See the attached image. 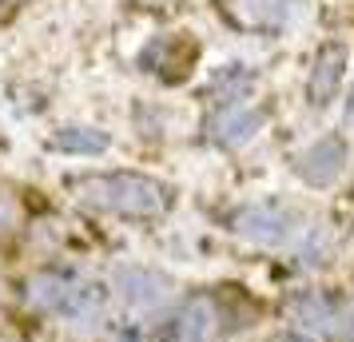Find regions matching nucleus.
<instances>
[{"instance_id":"f3484780","label":"nucleus","mask_w":354,"mask_h":342,"mask_svg":"<svg viewBox=\"0 0 354 342\" xmlns=\"http://www.w3.org/2000/svg\"><path fill=\"white\" fill-rule=\"evenodd\" d=\"M147 8H163V4H176V0H144Z\"/></svg>"},{"instance_id":"9d476101","label":"nucleus","mask_w":354,"mask_h":342,"mask_svg":"<svg viewBox=\"0 0 354 342\" xmlns=\"http://www.w3.org/2000/svg\"><path fill=\"white\" fill-rule=\"evenodd\" d=\"M108 307H112V287L108 283H96V278H80L76 291L68 294L60 319L72 326H100L108 319Z\"/></svg>"},{"instance_id":"f8f14e48","label":"nucleus","mask_w":354,"mask_h":342,"mask_svg":"<svg viewBox=\"0 0 354 342\" xmlns=\"http://www.w3.org/2000/svg\"><path fill=\"white\" fill-rule=\"evenodd\" d=\"M223 8L243 28H279L290 12V0H223Z\"/></svg>"},{"instance_id":"1a4fd4ad","label":"nucleus","mask_w":354,"mask_h":342,"mask_svg":"<svg viewBox=\"0 0 354 342\" xmlns=\"http://www.w3.org/2000/svg\"><path fill=\"white\" fill-rule=\"evenodd\" d=\"M259 128H263V112H255L251 104H223V108H211L207 115V140L227 151L251 144Z\"/></svg>"},{"instance_id":"20e7f679","label":"nucleus","mask_w":354,"mask_h":342,"mask_svg":"<svg viewBox=\"0 0 354 342\" xmlns=\"http://www.w3.org/2000/svg\"><path fill=\"white\" fill-rule=\"evenodd\" d=\"M351 303L326 287H303L287 298V319L310 339H342Z\"/></svg>"},{"instance_id":"423d86ee","label":"nucleus","mask_w":354,"mask_h":342,"mask_svg":"<svg viewBox=\"0 0 354 342\" xmlns=\"http://www.w3.org/2000/svg\"><path fill=\"white\" fill-rule=\"evenodd\" d=\"M346 160H351L346 140H342L338 131H330V135L315 140L310 147H303V151L295 155V175H299L306 187L322 191V187H330V183L346 171Z\"/></svg>"},{"instance_id":"ddd939ff","label":"nucleus","mask_w":354,"mask_h":342,"mask_svg":"<svg viewBox=\"0 0 354 342\" xmlns=\"http://www.w3.org/2000/svg\"><path fill=\"white\" fill-rule=\"evenodd\" d=\"M108 144H112L108 131L84 128V124H68V128L52 131V147L64 155H100V151H108Z\"/></svg>"},{"instance_id":"0eeeda50","label":"nucleus","mask_w":354,"mask_h":342,"mask_svg":"<svg viewBox=\"0 0 354 342\" xmlns=\"http://www.w3.org/2000/svg\"><path fill=\"white\" fill-rule=\"evenodd\" d=\"M76 283H80V271H72V267H40L32 275L24 278V307L36 310V314H56L60 319V310H64L68 294L76 291Z\"/></svg>"},{"instance_id":"7ed1b4c3","label":"nucleus","mask_w":354,"mask_h":342,"mask_svg":"<svg viewBox=\"0 0 354 342\" xmlns=\"http://www.w3.org/2000/svg\"><path fill=\"white\" fill-rule=\"evenodd\" d=\"M223 334L227 303L215 291H192L187 298H179L160 326V342H219Z\"/></svg>"},{"instance_id":"9b49d317","label":"nucleus","mask_w":354,"mask_h":342,"mask_svg":"<svg viewBox=\"0 0 354 342\" xmlns=\"http://www.w3.org/2000/svg\"><path fill=\"white\" fill-rule=\"evenodd\" d=\"M255 92V72L247 64H223L211 80V108H223V104H247Z\"/></svg>"},{"instance_id":"dca6fc26","label":"nucleus","mask_w":354,"mask_h":342,"mask_svg":"<svg viewBox=\"0 0 354 342\" xmlns=\"http://www.w3.org/2000/svg\"><path fill=\"white\" fill-rule=\"evenodd\" d=\"M342 339L354 342V303H351V314H346V330H342Z\"/></svg>"},{"instance_id":"39448f33","label":"nucleus","mask_w":354,"mask_h":342,"mask_svg":"<svg viewBox=\"0 0 354 342\" xmlns=\"http://www.w3.org/2000/svg\"><path fill=\"white\" fill-rule=\"evenodd\" d=\"M108 287L120 298V307L131 314H156L176 298L171 275H163L160 267H147V263H120Z\"/></svg>"},{"instance_id":"f03ea898","label":"nucleus","mask_w":354,"mask_h":342,"mask_svg":"<svg viewBox=\"0 0 354 342\" xmlns=\"http://www.w3.org/2000/svg\"><path fill=\"white\" fill-rule=\"evenodd\" d=\"M231 231L247 239L251 247H263V251H283V247L299 243L303 235V219L290 207L287 199H251L231 211Z\"/></svg>"},{"instance_id":"6e6552de","label":"nucleus","mask_w":354,"mask_h":342,"mask_svg":"<svg viewBox=\"0 0 354 342\" xmlns=\"http://www.w3.org/2000/svg\"><path fill=\"white\" fill-rule=\"evenodd\" d=\"M346 64H351V52L346 44H322L315 52V64H310V76H306V99H310V108H330L338 96V88H342V76H346Z\"/></svg>"},{"instance_id":"f257e3e1","label":"nucleus","mask_w":354,"mask_h":342,"mask_svg":"<svg viewBox=\"0 0 354 342\" xmlns=\"http://www.w3.org/2000/svg\"><path fill=\"white\" fill-rule=\"evenodd\" d=\"M68 187L84 207L120 219H160L171 207L167 183L144 171H88V175H72Z\"/></svg>"},{"instance_id":"4468645a","label":"nucleus","mask_w":354,"mask_h":342,"mask_svg":"<svg viewBox=\"0 0 354 342\" xmlns=\"http://www.w3.org/2000/svg\"><path fill=\"white\" fill-rule=\"evenodd\" d=\"M20 223V207H17V199L8 196L4 187H0V235H12Z\"/></svg>"},{"instance_id":"2eb2a0df","label":"nucleus","mask_w":354,"mask_h":342,"mask_svg":"<svg viewBox=\"0 0 354 342\" xmlns=\"http://www.w3.org/2000/svg\"><path fill=\"white\" fill-rule=\"evenodd\" d=\"M267 342H315V339L303 334V330H279V334H271Z\"/></svg>"}]
</instances>
